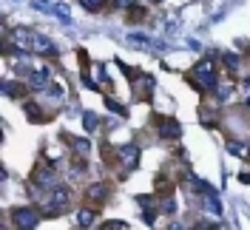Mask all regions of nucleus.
<instances>
[{
  "mask_svg": "<svg viewBox=\"0 0 250 230\" xmlns=\"http://www.w3.org/2000/svg\"><path fill=\"white\" fill-rule=\"evenodd\" d=\"M12 40H15L17 48H26V51L57 54V48H54V43L48 37H43V34H37V31H31V29H15L12 31Z\"/></svg>",
  "mask_w": 250,
  "mask_h": 230,
  "instance_id": "1",
  "label": "nucleus"
},
{
  "mask_svg": "<svg viewBox=\"0 0 250 230\" xmlns=\"http://www.w3.org/2000/svg\"><path fill=\"white\" fill-rule=\"evenodd\" d=\"M15 222L20 230H31L37 222H40V210L37 208H17L15 210Z\"/></svg>",
  "mask_w": 250,
  "mask_h": 230,
  "instance_id": "2",
  "label": "nucleus"
},
{
  "mask_svg": "<svg viewBox=\"0 0 250 230\" xmlns=\"http://www.w3.org/2000/svg\"><path fill=\"white\" fill-rule=\"evenodd\" d=\"M156 131H159L162 139H179V134H182L179 123L171 120V117H159V120H156Z\"/></svg>",
  "mask_w": 250,
  "mask_h": 230,
  "instance_id": "3",
  "label": "nucleus"
},
{
  "mask_svg": "<svg viewBox=\"0 0 250 230\" xmlns=\"http://www.w3.org/2000/svg\"><path fill=\"white\" fill-rule=\"evenodd\" d=\"M196 77H199L202 88H216V71L210 68V63H202V65H196Z\"/></svg>",
  "mask_w": 250,
  "mask_h": 230,
  "instance_id": "4",
  "label": "nucleus"
},
{
  "mask_svg": "<svg viewBox=\"0 0 250 230\" xmlns=\"http://www.w3.org/2000/svg\"><path fill=\"white\" fill-rule=\"evenodd\" d=\"M108 196V185L105 182H94V185H88V190H85V199L88 202H103Z\"/></svg>",
  "mask_w": 250,
  "mask_h": 230,
  "instance_id": "5",
  "label": "nucleus"
},
{
  "mask_svg": "<svg viewBox=\"0 0 250 230\" xmlns=\"http://www.w3.org/2000/svg\"><path fill=\"white\" fill-rule=\"evenodd\" d=\"M48 80H51L48 68H34V71L29 74V85H31V88H46Z\"/></svg>",
  "mask_w": 250,
  "mask_h": 230,
  "instance_id": "6",
  "label": "nucleus"
},
{
  "mask_svg": "<svg viewBox=\"0 0 250 230\" xmlns=\"http://www.w3.org/2000/svg\"><path fill=\"white\" fill-rule=\"evenodd\" d=\"M117 153H120V159H123L128 168H131V165H137V159H140V151H137L134 145H123Z\"/></svg>",
  "mask_w": 250,
  "mask_h": 230,
  "instance_id": "7",
  "label": "nucleus"
},
{
  "mask_svg": "<svg viewBox=\"0 0 250 230\" xmlns=\"http://www.w3.org/2000/svg\"><path fill=\"white\" fill-rule=\"evenodd\" d=\"M65 202H68V188H54V193H51V199H48V205H51V208H54V210H60L62 205H65Z\"/></svg>",
  "mask_w": 250,
  "mask_h": 230,
  "instance_id": "8",
  "label": "nucleus"
},
{
  "mask_svg": "<svg viewBox=\"0 0 250 230\" xmlns=\"http://www.w3.org/2000/svg\"><path fill=\"white\" fill-rule=\"evenodd\" d=\"M94 216H97V210H80V213H77V222L83 225V228H88V225L94 222Z\"/></svg>",
  "mask_w": 250,
  "mask_h": 230,
  "instance_id": "9",
  "label": "nucleus"
},
{
  "mask_svg": "<svg viewBox=\"0 0 250 230\" xmlns=\"http://www.w3.org/2000/svg\"><path fill=\"white\" fill-rule=\"evenodd\" d=\"M105 3H108V0H83V6H85L88 12H100Z\"/></svg>",
  "mask_w": 250,
  "mask_h": 230,
  "instance_id": "10",
  "label": "nucleus"
},
{
  "mask_svg": "<svg viewBox=\"0 0 250 230\" xmlns=\"http://www.w3.org/2000/svg\"><path fill=\"white\" fill-rule=\"evenodd\" d=\"M83 125H85V131H94L97 128V114H85L83 117Z\"/></svg>",
  "mask_w": 250,
  "mask_h": 230,
  "instance_id": "11",
  "label": "nucleus"
},
{
  "mask_svg": "<svg viewBox=\"0 0 250 230\" xmlns=\"http://www.w3.org/2000/svg\"><path fill=\"white\" fill-rule=\"evenodd\" d=\"M128 225L125 222H105V230H125Z\"/></svg>",
  "mask_w": 250,
  "mask_h": 230,
  "instance_id": "12",
  "label": "nucleus"
},
{
  "mask_svg": "<svg viewBox=\"0 0 250 230\" xmlns=\"http://www.w3.org/2000/svg\"><path fill=\"white\" fill-rule=\"evenodd\" d=\"M225 63H228L230 68H236V65H239V57H236V54H225Z\"/></svg>",
  "mask_w": 250,
  "mask_h": 230,
  "instance_id": "13",
  "label": "nucleus"
},
{
  "mask_svg": "<svg viewBox=\"0 0 250 230\" xmlns=\"http://www.w3.org/2000/svg\"><path fill=\"white\" fill-rule=\"evenodd\" d=\"M131 3H134V0H114V6H117V9H128Z\"/></svg>",
  "mask_w": 250,
  "mask_h": 230,
  "instance_id": "14",
  "label": "nucleus"
},
{
  "mask_svg": "<svg viewBox=\"0 0 250 230\" xmlns=\"http://www.w3.org/2000/svg\"><path fill=\"white\" fill-rule=\"evenodd\" d=\"M162 210H165V213H173V202L165 199V202H162Z\"/></svg>",
  "mask_w": 250,
  "mask_h": 230,
  "instance_id": "15",
  "label": "nucleus"
},
{
  "mask_svg": "<svg viewBox=\"0 0 250 230\" xmlns=\"http://www.w3.org/2000/svg\"><path fill=\"white\" fill-rule=\"evenodd\" d=\"M196 230H213V228H208V225H196Z\"/></svg>",
  "mask_w": 250,
  "mask_h": 230,
  "instance_id": "16",
  "label": "nucleus"
},
{
  "mask_svg": "<svg viewBox=\"0 0 250 230\" xmlns=\"http://www.w3.org/2000/svg\"><path fill=\"white\" fill-rule=\"evenodd\" d=\"M168 230H185V228H182V225H173V228H168Z\"/></svg>",
  "mask_w": 250,
  "mask_h": 230,
  "instance_id": "17",
  "label": "nucleus"
}]
</instances>
